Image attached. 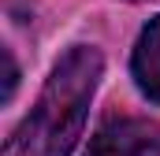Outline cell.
<instances>
[{
  "mask_svg": "<svg viewBox=\"0 0 160 156\" xmlns=\"http://www.w3.org/2000/svg\"><path fill=\"white\" fill-rule=\"evenodd\" d=\"M101 71H104V60L97 48L89 45L67 48L52 67L30 115L4 141L0 156H71L75 141L82 138Z\"/></svg>",
  "mask_w": 160,
  "mask_h": 156,
  "instance_id": "cell-1",
  "label": "cell"
},
{
  "mask_svg": "<svg viewBox=\"0 0 160 156\" xmlns=\"http://www.w3.org/2000/svg\"><path fill=\"white\" fill-rule=\"evenodd\" d=\"M86 156H160V123L157 119H108L93 138Z\"/></svg>",
  "mask_w": 160,
  "mask_h": 156,
  "instance_id": "cell-2",
  "label": "cell"
},
{
  "mask_svg": "<svg viewBox=\"0 0 160 156\" xmlns=\"http://www.w3.org/2000/svg\"><path fill=\"white\" fill-rule=\"evenodd\" d=\"M130 75H134L138 89H142L149 100H160V15L145 22L142 37H138V45H134Z\"/></svg>",
  "mask_w": 160,
  "mask_h": 156,
  "instance_id": "cell-3",
  "label": "cell"
},
{
  "mask_svg": "<svg viewBox=\"0 0 160 156\" xmlns=\"http://www.w3.org/2000/svg\"><path fill=\"white\" fill-rule=\"evenodd\" d=\"M15 85H19V67H15L11 52L4 48V100H11V97H15Z\"/></svg>",
  "mask_w": 160,
  "mask_h": 156,
  "instance_id": "cell-4",
  "label": "cell"
}]
</instances>
